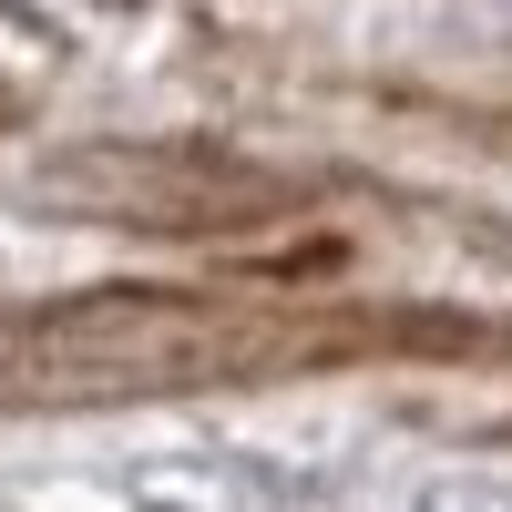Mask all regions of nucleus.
Here are the masks:
<instances>
[{
    "label": "nucleus",
    "mask_w": 512,
    "mask_h": 512,
    "mask_svg": "<svg viewBox=\"0 0 512 512\" xmlns=\"http://www.w3.org/2000/svg\"><path fill=\"white\" fill-rule=\"evenodd\" d=\"M11 113H21V93H11V82H0V123H11Z\"/></svg>",
    "instance_id": "3"
},
{
    "label": "nucleus",
    "mask_w": 512,
    "mask_h": 512,
    "mask_svg": "<svg viewBox=\"0 0 512 512\" xmlns=\"http://www.w3.org/2000/svg\"><path fill=\"white\" fill-rule=\"evenodd\" d=\"M21 359L31 369H62V379H195V369H226L246 359V338L226 318H205L195 297H164V287H93L72 308L31 318L21 328Z\"/></svg>",
    "instance_id": "1"
},
{
    "label": "nucleus",
    "mask_w": 512,
    "mask_h": 512,
    "mask_svg": "<svg viewBox=\"0 0 512 512\" xmlns=\"http://www.w3.org/2000/svg\"><path fill=\"white\" fill-rule=\"evenodd\" d=\"M41 205H82L103 226H164V236H216L246 226L256 205H277V175H246L216 154H175V144H82L62 164H41Z\"/></svg>",
    "instance_id": "2"
}]
</instances>
